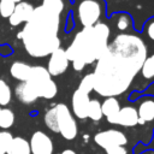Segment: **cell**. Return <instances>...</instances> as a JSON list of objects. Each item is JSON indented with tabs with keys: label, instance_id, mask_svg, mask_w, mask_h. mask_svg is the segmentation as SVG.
<instances>
[{
	"label": "cell",
	"instance_id": "1",
	"mask_svg": "<svg viewBox=\"0 0 154 154\" xmlns=\"http://www.w3.org/2000/svg\"><path fill=\"white\" fill-rule=\"evenodd\" d=\"M148 46L136 32L117 34L97 59L94 75V90L105 97L125 93L138 73Z\"/></svg>",
	"mask_w": 154,
	"mask_h": 154
},
{
	"label": "cell",
	"instance_id": "26",
	"mask_svg": "<svg viewBox=\"0 0 154 154\" xmlns=\"http://www.w3.org/2000/svg\"><path fill=\"white\" fill-rule=\"evenodd\" d=\"M12 137H13V135L7 130L0 131V154H6Z\"/></svg>",
	"mask_w": 154,
	"mask_h": 154
},
{
	"label": "cell",
	"instance_id": "15",
	"mask_svg": "<svg viewBox=\"0 0 154 154\" xmlns=\"http://www.w3.org/2000/svg\"><path fill=\"white\" fill-rule=\"evenodd\" d=\"M137 124H138V117H137L136 107H132V106L120 107L118 116H117L116 125H120L124 128H131Z\"/></svg>",
	"mask_w": 154,
	"mask_h": 154
},
{
	"label": "cell",
	"instance_id": "12",
	"mask_svg": "<svg viewBox=\"0 0 154 154\" xmlns=\"http://www.w3.org/2000/svg\"><path fill=\"white\" fill-rule=\"evenodd\" d=\"M136 77H138L137 84L140 85V89H146L149 84L154 82V52L147 54Z\"/></svg>",
	"mask_w": 154,
	"mask_h": 154
},
{
	"label": "cell",
	"instance_id": "31",
	"mask_svg": "<svg viewBox=\"0 0 154 154\" xmlns=\"http://www.w3.org/2000/svg\"><path fill=\"white\" fill-rule=\"evenodd\" d=\"M20 1H24V0H14V2L17 4V2H20Z\"/></svg>",
	"mask_w": 154,
	"mask_h": 154
},
{
	"label": "cell",
	"instance_id": "18",
	"mask_svg": "<svg viewBox=\"0 0 154 154\" xmlns=\"http://www.w3.org/2000/svg\"><path fill=\"white\" fill-rule=\"evenodd\" d=\"M30 71H31V65H29L25 61H20V60L13 61L10 66L11 77L19 82H25L30 76Z\"/></svg>",
	"mask_w": 154,
	"mask_h": 154
},
{
	"label": "cell",
	"instance_id": "27",
	"mask_svg": "<svg viewBox=\"0 0 154 154\" xmlns=\"http://www.w3.org/2000/svg\"><path fill=\"white\" fill-rule=\"evenodd\" d=\"M105 152L107 154H128L125 146H113V147L105 149Z\"/></svg>",
	"mask_w": 154,
	"mask_h": 154
},
{
	"label": "cell",
	"instance_id": "22",
	"mask_svg": "<svg viewBox=\"0 0 154 154\" xmlns=\"http://www.w3.org/2000/svg\"><path fill=\"white\" fill-rule=\"evenodd\" d=\"M14 123V112L7 107H0V128L10 129Z\"/></svg>",
	"mask_w": 154,
	"mask_h": 154
},
{
	"label": "cell",
	"instance_id": "8",
	"mask_svg": "<svg viewBox=\"0 0 154 154\" xmlns=\"http://www.w3.org/2000/svg\"><path fill=\"white\" fill-rule=\"evenodd\" d=\"M34 1L31 0H24L20 2H17L14 6V10L12 14L8 17V24L12 28H17L19 25H24L31 17L34 11Z\"/></svg>",
	"mask_w": 154,
	"mask_h": 154
},
{
	"label": "cell",
	"instance_id": "20",
	"mask_svg": "<svg viewBox=\"0 0 154 154\" xmlns=\"http://www.w3.org/2000/svg\"><path fill=\"white\" fill-rule=\"evenodd\" d=\"M103 117L102 114V108H101V102L97 99H90L89 105H88V111H87V118L91 119L93 122H99Z\"/></svg>",
	"mask_w": 154,
	"mask_h": 154
},
{
	"label": "cell",
	"instance_id": "5",
	"mask_svg": "<svg viewBox=\"0 0 154 154\" xmlns=\"http://www.w3.org/2000/svg\"><path fill=\"white\" fill-rule=\"evenodd\" d=\"M105 0H71V14L82 28L93 26L106 17Z\"/></svg>",
	"mask_w": 154,
	"mask_h": 154
},
{
	"label": "cell",
	"instance_id": "21",
	"mask_svg": "<svg viewBox=\"0 0 154 154\" xmlns=\"http://www.w3.org/2000/svg\"><path fill=\"white\" fill-rule=\"evenodd\" d=\"M141 37L146 45L154 46V17L148 18L146 20V23L143 24V28L141 31Z\"/></svg>",
	"mask_w": 154,
	"mask_h": 154
},
{
	"label": "cell",
	"instance_id": "28",
	"mask_svg": "<svg viewBox=\"0 0 154 154\" xmlns=\"http://www.w3.org/2000/svg\"><path fill=\"white\" fill-rule=\"evenodd\" d=\"M65 31H71V29L73 28V24H75V20H73V17L71 14V12H69V14L66 16V22H65Z\"/></svg>",
	"mask_w": 154,
	"mask_h": 154
},
{
	"label": "cell",
	"instance_id": "24",
	"mask_svg": "<svg viewBox=\"0 0 154 154\" xmlns=\"http://www.w3.org/2000/svg\"><path fill=\"white\" fill-rule=\"evenodd\" d=\"M77 89H79V90H82V91H84L87 94H89L90 91L94 90V75H93V72L85 75L82 78V81L79 82V85H78Z\"/></svg>",
	"mask_w": 154,
	"mask_h": 154
},
{
	"label": "cell",
	"instance_id": "30",
	"mask_svg": "<svg viewBox=\"0 0 154 154\" xmlns=\"http://www.w3.org/2000/svg\"><path fill=\"white\" fill-rule=\"evenodd\" d=\"M142 154H154V150H148V152H144Z\"/></svg>",
	"mask_w": 154,
	"mask_h": 154
},
{
	"label": "cell",
	"instance_id": "17",
	"mask_svg": "<svg viewBox=\"0 0 154 154\" xmlns=\"http://www.w3.org/2000/svg\"><path fill=\"white\" fill-rule=\"evenodd\" d=\"M101 108H102V114H103V117H106L107 122L116 125L117 116L120 109V103H119L118 99L116 96L106 97L103 100V102L101 103Z\"/></svg>",
	"mask_w": 154,
	"mask_h": 154
},
{
	"label": "cell",
	"instance_id": "6",
	"mask_svg": "<svg viewBox=\"0 0 154 154\" xmlns=\"http://www.w3.org/2000/svg\"><path fill=\"white\" fill-rule=\"evenodd\" d=\"M26 82L32 87L35 93L37 94L38 99H46L51 100L55 97L58 93V87L57 83L53 81L52 76L47 71L46 67L41 65H35L31 66L30 76L26 79Z\"/></svg>",
	"mask_w": 154,
	"mask_h": 154
},
{
	"label": "cell",
	"instance_id": "4",
	"mask_svg": "<svg viewBox=\"0 0 154 154\" xmlns=\"http://www.w3.org/2000/svg\"><path fill=\"white\" fill-rule=\"evenodd\" d=\"M43 122L51 131L60 134L67 141L77 136L78 128L76 119L65 103H58L47 109L43 116Z\"/></svg>",
	"mask_w": 154,
	"mask_h": 154
},
{
	"label": "cell",
	"instance_id": "16",
	"mask_svg": "<svg viewBox=\"0 0 154 154\" xmlns=\"http://www.w3.org/2000/svg\"><path fill=\"white\" fill-rule=\"evenodd\" d=\"M14 95L24 105H31V103L36 102V100L38 99L37 94L35 93V90L32 89V87L26 81L25 82H19L16 85V88H14Z\"/></svg>",
	"mask_w": 154,
	"mask_h": 154
},
{
	"label": "cell",
	"instance_id": "23",
	"mask_svg": "<svg viewBox=\"0 0 154 154\" xmlns=\"http://www.w3.org/2000/svg\"><path fill=\"white\" fill-rule=\"evenodd\" d=\"M11 101L12 89L4 78H0V107H6Z\"/></svg>",
	"mask_w": 154,
	"mask_h": 154
},
{
	"label": "cell",
	"instance_id": "7",
	"mask_svg": "<svg viewBox=\"0 0 154 154\" xmlns=\"http://www.w3.org/2000/svg\"><path fill=\"white\" fill-rule=\"evenodd\" d=\"M94 141L97 146L103 149H107L113 146H125L128 143L126 136L116 129H108L105 131H100L94 136Z\"/></svg>",
	"mask_w": 154,
	"mask_h": 154
},
{
	"label": "cell",
	"instance_id": "29",
	"mask_svg": "<svg viewBox=\"0 0 154 154\" xmlns=\"http://www.w3.org/2000/svg\"><path fill=\"white\" fill-rule=\"evenodd\" d=\"M60 154H76V152L72 150V149H65V150H63Z\"/></svg>",
	"mask_w": 154,
	"mask_h": 154
},
{
	"label": "cell",
	"instance_id": "11",
	"mask_svg": "<svg viewBox=\"0 0 154 154\" xmlns=\"http://www.w3.org/2000/svg\"><path fill=\"white\" fill-rule=\"evenodd\" d=\"M137 117L140 125L154 124V96L146 95L137 102Z\"/></svg>",
	"mask_w": 154,
	"mask_h": 154
},
{
	"label": "cell",
	"instance_id": "3",
	"mask_svg": "<svg viewBox=\"0 0 154 154\" xmlns=\"http://www.w3.org/2000/svg\"><path fill=\"white\" fill-rule=\"evenodd\" d=\"M111 38V26L106 22H99L93 26L82 28L69 47L65 49L69 61L75 71H82L102 55Z\"/></svg>",
	"mask_w": 154,
	"mask_h": 154
},
{
	"label": "cell",
	"instance_id": "10",
	"mask_svg": "<svg viewBox=\"0 0 154 154\" xmlns=\"http://www.w3.org/2000/svg\"><path fill=\"white\" fill-rule=\"evenodd\" d=\"M30 154H53L54 147L52 138L43 131H35L29 141Z\"/></svg>",
	"mask_w": 154,
	"mask_h": 154
},
{
	"label": "cell",
	"instance_id": "14",
	"mask_svg": "<svg viewBox=\"0 0 154 154\" xmlns=\"http://www.w3.org/2000/svg\"><path fill=\"white\" fill-rule=\"evenodd\" d=\"M109 26L112 25L113 28L117 29L118 34H124V32H132L134 31V22L132 17L128 12H117L113 13L109 18Z\"/></svg>",
	"mask_w": 154,
	"mask_h": 154
},
{
	"label": "cell",
	"instance_id": "25",
	"mask_svg": "<svg viewBox=\"0 0 154 154\" xmlns=\"http://www.w3.org/2000/svg\"><path fill=\"white\" fill-rule=\"evenodd\" d=\"M16 2L11 0H0V17L8 19V17L12 14L14 10Z\"/></svg>",
	"mask_w": 154,
	"mask_h": 154
},
{
	"label": "cell",
	"instance_id": "9",
	"mask_svg": "<svg viewBox=\"0 0 154 154\" xmlns=\"http://www.w3.org/2000/svg\"><path fill=\"white\" fill-rule=\"evenodd\" d=\"M48 57H49V59H48V64H47L46 69H47V71L49 72V75L52 77L60 76L67 70V67L70 65V61L66 57V53H65L64 48L59 47L53 53H51Z\"/></svg>",
	"mask_w": 154,
	"mask_h": 154
},
{
	"label": "cell",
	"instance_id": "13",
	"mask_svg": "<svg viewBox=\"0 0 154 154\" xmlns=\"http://www.w3.org/2000/svg\"><path fill=\"white\" fill-rule=\"evenodd\" d=\"M89 101H90L89 94H87L79 89H76L73 91L72 99H71V107H72L73 116L77 117L78 119H85Z\"/></svg>",
	"mask_w": 154,
	"mask_h": 154
},
{
	"label": "cell",
	"instance_id": "19",
	"mask_svg": "<svg viewBox=\"0 0 154 154\" xmlns=\"http://www.w3.org/2000/svg\"><path fill=\"white\" fill-rule=\"evenodd\" d=\"M6 154H30L29 141L20 136H13Z\"/></svg>",
	"mask_w": 154,
	"mask_h": 154
},
{
	"label": "cell",
	"instance_id": "2",
	"mask_svg": "<svg viewBox=\"0 0 154 154\" xmlns=\"http://www.w3.org/2000/svg\"><path fill=\"white\" fill-rule=\"evenodd\" d=\"M63 17L42 5H35L30 19L23 25L17 37L25 52L32 58H45L60 47L59 30Z\"/></svg>",
	"mask_w": 154,
	"mask_h": 154
}]
</instances>
